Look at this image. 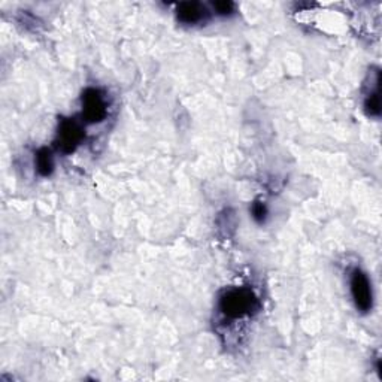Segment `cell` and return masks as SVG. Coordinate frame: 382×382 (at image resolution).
I'll return each instance as SVG.
<instances>
[{
	"mask_svg": "<svg viewBox=\"0 0 382 382\" xmlns=\"http://www.w3.org/2000/svg\"><path fill=\"white\" fill-rule=\"evenodd\" d=\"M219 311L226 318H242L252 315L260 308L259 299L250 288H230L219 297Z\"/></svg>",
	"mask_w": 382,
	"mask_h": 382,
	"instance_id": "cell-1",
	"label": "cell"
},
{
	"mask_svg": "<svg viewBox=\"0 0 382 382\" xmlns=\"http://www.w3.org/2000/svg\"><path fill=\"white\" fill-rule=\"evenodd\" d=\"M350 292L357 311L369 312L374 306V292L369 276L362 269H354L350 275Z\"/></svg>",
	"mask_w": 382,
	"mask_h": 382,
	"instance_id": "cell-2",
	"label": "cell"
},
{
	"mask_svg": "<svg viewBox=\"0 0 382 382\" xmlns=\"http://www.w3.org/2000/svg\"><path fill=\"white\" fill-rule=\"evenodd\" d=\"M108 114L107 99L97 88H88L83 96V117L88 123H100Z\"/></svg>",
	"mask_w": 382,
	"mask_h": 382,
	"instance_id": "cell-3",
	"label": "cell"
},
{
	"mask_svg": "<svg viewBox=\"0 0 382 382\" xmlns=\"http://www.w3.org/2000/svg\"><path fill=\"white\" fill-rule=\"evenodd\" d=\"M207 9L202 4L185 2L177 6V18L185 26H196L207 20Z\"/></svg>",
	"mask_w": 382,
	"mask_h": 382,
	"instance_id": "cell-4",
	"label": "cell"
},
{
	"mask_svg": "<svg viewBox=\"0 0 382 382\" xmlns=\"http://www.w3.org/2000/svg\"><path fill=\"white\" fill-rule=\"evenodd\" d=\"M379 84H381V74L376 69L375 72H370V83L366 86L364 95V111L369 117L378 118L381 114V99H379Z\"/></svg>",
	"mask_w": 382,
	"mask_h": 382,
	"instance_id": "cell-5",
	"label": "cell"
},
{
	"mask_svg": "<svg viewBox=\"0 0 382 382\" xmlns=\"http://www.w3.org/2000/svg\"><path fill=\"white\" fill-rule=\"evenodd\" d=\"M83 133H81L79 125L72 120H64L59 129V146L64 153H71L79 144Z\"/></svg>",
	"mask_w": 382,
	"mask_h": 382,
	"instance_id": "cell-6",
	"label": "cell"
},
{
	"mask_svg": "<svg viewBox=\"0 0 382 382\" xmlns=\"http://www.w3.org/2000/svg\"><path fill=\"white\" fill-rule=\"evenodd\" d=\"M36 168L39 170L41 175H50L54 168V161H53V156L48 151V149H41L36 156Z\"/></svg>",
	"mask_w": 382,
	"mask_h": 382,
	"instance_id": "cell-7",
	"label": "cell"
},
{
	"mask_svg": "<svg viewBox=\"0 0 382 382\" xmlns=\"http://www.w3.org/2000/svg\"><path fill=\"white\" fill-rule=\"evenodd\" d=\"M212 8L215 11V14L221 17H230L231 14H235L236 11V5L233 2H215L212 4Z\"/></svg>",
	"mask_w": 382,
	"mask_h": 382,
	"instance_id": "cell-8",
	"label": "cell"
},
{
	"mask_svg": "<svg viewBox=\"0 0 382 382\" xmlns=\"http://www.w3.org/2000/svg\"><path fill=\"white\" fill-rule=\"evenodd\" d=\"M251 212H252V217H254V219H256V221L263 223L266 217H268V207H266L264 203H254Z\"/></svg>",
	"mask_w": 382,
	"mask_h": 382,
	"instance_id": "cell-9",
	"label": "cell"
}]
</instances>
